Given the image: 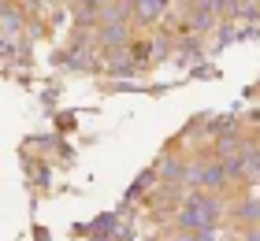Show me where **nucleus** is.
<instances>
[{
	"label": "nucleus",
	"instance_id": "obj_1",
	"mask_svg": "<svg viewBox=\"0 0 260 241\" xmlns=\"http://www.w3.org/2000/svg\"><path fill=\"white\" fill-rule=\"evenodd\" d=\"M219 219H223V200L212 189H193L190 197H186V204L179 208V215H175V223H179L182 230H190V234L219 226Z\"/></svg>",
	"mask_w": 260,
	"mask_h": 241
},
{
	"label": "nucleus",
	"instance_id": "obj_2",
	"mask_svg": "<svg viewBox=\"0 0 260 241\" xmlns=\"http://www.w3.org/2000/svg\"><path fill=\"white\" fill-rule=\"evenodd\" d=\"M238 219L249 223V226H256L260 223V200H245L242 208H238Z\"/></svg>",
	"mask_w": 260,
	"mask_h": 241
}]
</instances>
